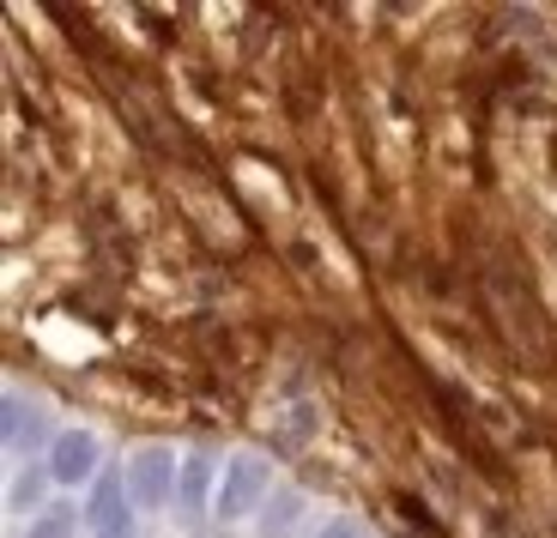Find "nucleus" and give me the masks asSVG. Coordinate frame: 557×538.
<instances>
[{"label":"nucleus","mask_w":557,"mask_h":538,"mask_svg":"<svg viewBox=\"0 0 557 538\" xmlns=\"http://www.w3.org/2000/svg\"><path fill=\"white\" fill-rule=\"evenodd\" d=\"M304 521H309V497L292 490V484H278L273 497H267V509L255 514V538H297Z\"/></svg>","instance_id":"obj_6"},{"label":"nucleus","mask_w":557,"mask_h":538,"mask_svg":"<svg viewBox=\"0 0 557 538\" xmlns=\"http://www.w3.org/2000/svg\"><path fill=\"white\" fill-rule=\"evenodd\" d=\"M42 472H49V484L67 490V497L98 490V478H103V436L91 424H61L55 442H49V454H42Z\"/></svg>","instance_id":"obj_3"},{"label":"nucleus","mask_w":557,"mask_h":538,"mask_svg":"<svg viewBox=\"0 0 557 538\" xmlns=\"http://www.w3.org/2000/svg\"><path fill=\"white\" fill-rule=\"evenodd\" d=\"M0 436H7V454H13V460L49 454V442H55V424H49V405H42V393L7 381V393H0Z\"/></svg>","instance_id":"obj_4"},{"label":"nucleus","mask_w":557,"mask_h":538,"mask_svg":"<svg viewBox=\"0 0 557 538\" xmlns=\"http://www.w3.org/2000/svg\"><path fill=\"white\" fill-rule=\"evenodd\" d=\"M122 484H127V502H134V514H164V509H176L182 448H176V442H134V448H127V466H122Z\"/></svg>","instance_id":"obj_1"},{"label":"nucleus","mask_w":557,"mask_h":538,"mask_svg":"<svg viewBox=\"0 0 557 538\" xmlns=\"http://www.w3.org/2000/svg\"><path fill=\"white\" fill-rule=\"evenodd\" d=\"M278 484H273V460L255 454V448H237V454H224V478H219V502H212V521L224 526H237L267 509V497H273Z\"/></svg>","instance_id":"obj_2"},{"label":"nucleus","mask_w":557,"mask_h":538,"mask_svg":"<svg viewBox=\"0 0 557 538\" xmlns=\"http://www.w3.org/2000/svg\"><path fill=\"white\" fill-rule=\"evenodd\" d=\"M315 538H370V533H363V526H358V521H346V514H334V521L321 526V533H315Z\"/></svg>","instance_id":"obj_9"},{"label":"nucleus","mask_w":557,"mask_h":538,"mask_svg":"<svg viewBox=\"0 0 557 538\" xmlns=\"http://www.w3.org/2000/svg\"><path fill=\"white\" fill-rule=\"evenodd\" d=\"M42 490H55V484H49V472L25 466L13 484H7V509H13V514H42V509H49V502H42Z\"/></svg>","instance_id":"obj_8"},{"label":"nucleus","mask_w":557,"mask_h":538,"mask_svg":"<svg viewBox=\"0 0 557 538\" xmlns=\"http://www.w3.org/2000/svg\"><path fill=\"white\" fill-rule=\"evenodd\" d=\"M219 478H224V460L212 454V448H182V490H176V509H182V521H188V526L212 514V502H219Z\"/></svg>","instance_id":"obj_5"},{"label":"nucleus","mask_w":557,"mask_h":538,"mask_svg":"<svg viewBox=\"0 0 557 538\" xmlns=\"http://www.w3.org/2000/svg\"><path fill=\"white\" fill-rule=\"evenodd\" d=\"M79 533H85V509L73 497H55L42 514H30L18 538H79Z\"/></svg>","instance_id":"obj_7"}]
</instances>
